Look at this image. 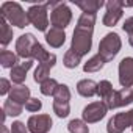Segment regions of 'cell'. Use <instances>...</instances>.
I'll use <instances>...</instances> for the list:
<instances>
[{
  "label": "cell",
  "instance_id": "cell-1",
  "mask_svg": "<svg viewBox=\"0 0 133 133\" xmlns=\"http://www.w3.org/2000/svg\"><path fill=\"white\" fill-rule=\"evenodd\" d=\"M94 24H96V14H89V13H83L77 22V27L74 30L71 50L75 52L78 56L86 55L92 47Z\"/></svg>",
  "mask_w": 133,
  "mask_h": 133
},
{
  "label": "cell",
  "instance_id": "cell-2",
  "mask_svg": "<svg viewBox=\"0 0 133 133\" xmlns=\"http://www.w3.org/2000/svg\"><path fill=\"white\" fill-rule=\"evenodd\" d=\"M16 52L17 56L24 59H38V63L47 59L50 55L31 33H25L19 36V39L16 41Z\"/></svg>",
  "mask_w": 133,
  "mask_h": 133
},
{
  "label": "cell",
  "instance_id": "cell-3",
  "mask_svg": "<svg viewBox=\"0 0 133 133\" xmlns=\"http://www.w3.org/2000/svg\"><path fill=\"white\" fill-rule=\"evenodd\" d=\"M0 16L5 17L8 21V24L16 25L19 28H24V27H27L30 24L27 13L22 10V6L17 2H5V3H2V6H0Z\"/></svg>",
  "mask_w": 133,
  "mask_h": 133
},
{
  "label": "cell",
  "instance_id": "cell-4",
  "mask_svg": "<svg viewBox=\"0 0 133 133\" xmlns=\"http://www.w3.org/2000/svg\"><path fill=\"white\" fill-rule=\"evenodd\" d=\"M50 6H52V13H50V24H52V27L64 30L72 21V11L69 10V6L64 2L50 3Z\"/></svg>",
  "mask_w": 133,
  "mask_h": 133
},
{
  "label": "cell",
  "instance_id": "cell-5",
  "mask_svg": "<svg viewBox=\"0 0 133 133\" xmlns=\"http://www.w3.org/2000/svg\"><path fill=\"white\" fill-rule=\"evenodd\" d=\"M121 45H122V42H121L119 35L108 33V35H105V38L99 44V55L105 59V63H108L119 53Z\"/></svg>",
  "mask_w": 133,
  "mask_h": 133
},
{
  "label": "cell",
  "instance_id": "cell-6",
  "mask_svg": "<svg viewBox=\"0 0 133 133\" xmlns=\"http://www.w3.org/2000/svg\"><path fill=\"white\" fill-rule=\"evenodd\" d=\"M69 100H71V91L68 85H59L58 89L53 94V111L56 113L58 117H66L69 116L71 107H69Z\"/></svg>",
  "mask_w": 133,
  "mask_h": 133
},
{
  "label": "cell",
  "instance_id": "cell-7",
  "mask_svg": "<svg viewBox=\"0 0 133 133\" xmlns=\"http://www.w3.org/2000/svg\"><path fill=\"white\" fill-rule=\"evenodd\" d=\"M49 6H50V2L42 3V5H33L27 11L28 22L35 28H38L39 31H45L47 27H49V16H47V8Z\"/></svg>",
  "mask_w": 133,
  "mask_h": 133
},
{
  "label": "cell",
  "instance_id": "cell-8",
  "mask_svg": "<svg viewBox=\"0 0 133 133\" xmlns=\"http://www.w3.org/2000/svg\"><path fill=\"white\" fill-rule=\"evenodd\" d=\"M128 127H133V110L114 114L107 124V131L108 133H122Z\"/></svg>",
  "mask_w": 133,
  "mask_h": 133
},
{
  "label": "cell",
  "instance_id": "cell-9",
  "mask_svg": "<svg viewBox=\"0 0 133 133\" xmlns=\"http://www.w3.org/2000/svg\"><path fill=\"white\" fill-rule=\"evenodd\" d=\"M131 102H133V88H122L119 91H114L111 97L103 103L107 105L108 110H116V108L130 105Z\"/></svg>",
  "mask_w": 133,
  "mask_h": 133
},
{
  "label": "cell",
  "instance_id": "cell-10",
  "mask_svg": "<svg viewBox=\"0 0 133 133\" xmlns=\"http://www.w3.org/2000/svg\"><path fill=\"white\" fill-rule=\"evenodd\" d=\"M107 111H108L107 105L100 100V102H92V103L86 105L83 108L82 116H83V121L86 124H94V122H99L100 119H103Z\"/></svg>",
  "mask_w": 133,
  "mask_h": 133
},
{
  "label": "cell",
  "instance_id": "cell-11",
  "mask_svg": "<svg viewBox=\"0 0 133 133\" xmlns=\"http://www.w3.org/2000/svg\"><path fill=\"white\" fill-rule=\"evenodd\" d=\"M107 5V13L103 16V25L107 27H113L116 25L121 17H122V8H124V2L121 0H110L105 3Z\"/></svg>",
  "mask_w": 133,
  "mask_h": 133
},
{
  "label": "cell",
  "instance_id": "cell-12",
  "mask_svg": "<svg viewBox=\"0 0 133 133\" xmlns=\"http://www.w3.org/2000/svg\"><path fill=\"white\" fill-rule=\"evenodd\" d=\"M28 131L31 133H47L52 128V117L49 114H36L31 116L27 122Z\"/></svg>",
  "mask_w": 133,
  "mask_h": 133
},
{
  "label": "cell",
  "instance_id": "cell-13",
  "mask_svg": "<svg viewBox=\"0 0 133 133\" xmlns=\"http://www.w3.org/2000/svg\"><path fill=\"white\" fill-rule=\"evenodd\" d=\"M119 83L122 88L133 86V58L127 56L119 63Z\"/></svg>",
  "mask_w": 133,
  "mask_h": 133
},
{
  "label": "cell",
  "instance_id": "cell-14",
  "mask_svg": "<svg viewBox=\"0 0 133 133\" xmlns=\"http://www.w3.org/2000/svg\"><path fill=\"white\" fill-rule=\"evenodd\" d=\"M55 63H56V56H55L53 53H50L47 59H44V61H41V63L38 64V68H36V71H35V82H36V83L41 85L42 82H45L47 78H50V77H49V75H50V69L55 66Z\"/></svg>",
  "mask_w": 133,
  "mask_h": 133
},
{
  "label": "cell",
  "instance_id": "cell-15",
  "mask_svg": "<svg viewBox=\"0 0 133 133\" xmlns=\"http://www.w3.org/2000/svg\"><path fill=\"white\" fill-rule=\"evenodd\" d=\"M33 66V59H25L24 63L14 66V68L11 69V82L16 83V85H22L25 82V77H27V72L28 69Z\"/></svg>",
  "mask_w": 133,
  "mask_h": 133
},
{
  "label": "cell",
  "instance_id": "cell-16",
  "mask_svg": "<svg viewBox=\"0 0 133 133\" xmlns=\"http://www.w3.org/2000/svg\"><path fill=\"white\" fill-rule=\"evenodd\" d=\"M45 41H47V44L50 45V47H53V49H58V47H61L63 44H64V41H66V33H64V30H59V28H50L47 33H45Z\"/></svg>",
  "mask_w": 133,
  "mask_h": 133
},
{
  "label": "cell",
  "instance_id": "cell-17",
  "mask_svg": "<svg viewBox=\"0 0 133 133\" xmlns=\"http://www.w3.org/2000/svg\"><path fill=\"white\" fill-rule=\"evenodd\" d=\"M10 100L19 103V105H25L28 100H30V88L28 86H24V85H19V86H14L10 92Z\"/></svg>",
  "mask_w": 133,
  "mask_h": 133
},
{
  "label": "cell",
  "instance_id": "cell-18",
  "mask_svg": "<svg viewBox=\"0 0 133 133\" xmlns=\"http://www.w3.org/2000/svg\"><path fill=\"white\" fill-rule=\"evenodd\" d=\"M77 91L83 97H92L97 94V83L94 80H88V78L80 80L77 83Z\"/></svg>",
  "mask_w": 133,
  "mask_h": 133
},
{
  "label": "cell",
  "instance_id": "cell-19",
  "mask_svg": "<svg viewBox=\"0 0 133 133\" xmlns=\"http://www.w3.org/2000/svg\"><path fill=\"white\" fill-rule=\"evenodd\" d=\"M11 39H13V30H11L8 21L0 16V44L5 47L11 42Z\"/></svg>",
  "mask_w": 133,
  "mask_h": 133
},
{
  "label": "cell",
  "instance_id": "cell-20",
  "mask_svg": "<svg viewBox=\"0 0 133 133\" xmlns=\"http://www.w3.org/2000/svg\"><path fill=\"white\" fill-rule=\"evenodd\" d=\"M75 5H77L83 13L96 14L105 3L102 2V0H85V2H75Z\"/></svg>",
  "mask_w": 133,
  "mask_h": 133
},
{
  "label": "cell",
  "instance_id": "cell-21",
  "mask_svg": "<svg viewBox=\"0 0 133 133\" xmlns=\"http://www.w3.org/2000/svg\"><path fill=\"white\" fill-rule=\"evenodd\" d=\"M105 66V59L97 53L96 56H92L91 59H88L86 63H85V66H83V71L85 72H97V71H100L102 68Z\"/></svg>",
  "mask_w": 133,
  "mask_h": 133
},
{
  "label": "cell",
  "instance_id": "cell-22",
  "mask_svg": "<svg viewBox=\"0 0 133 133\" xmlns=\"http://www.w3.org/2000/svg\"><path fill=\"white\" fill-rule=\"evenodd\" d=\"M113 92H114L113 85H111L108 80H102L100 83H97V96L102 99V102H107V100L111 97Z\"/></svg>",
  "mask_w": 133,
  "mask_h": 133
},
{
  "label": "cell",
  "instance_id": "cell-23",
  "mask_svg": "<svg viewBox=\"0 0 133 133\" xmlns=\"http://www.w3.org/2000/svg\"><path fill=\"white\" fill-rule=\"evenodd\" d=\"M0 63H2L3 68H14V66H17V55H14L13 52L10 50H2L0 52Z\"/></svg>",
  "mask_w": 133,
  "mask_h": 133
},
{
  "label": "cell",
  "instance_id": "cell-24",
  "mask_svg": "<svg viewBox=\"0 0 133 133\" xmlns=\"http://www.w3.org/2000/svg\"><path fill=\"white\" fill-rule=\"evenodd\" d=\"M80 61H82V56H78L75 52H72L71 49L66 52V55H64V58H63V63H64V66L68 69H74V68H77V66L80 64Z\"/></svg>",
  "mask_w": 133,
  "mask_h": 133
},
{
  "label": "cell",
  "instance_id": "cell-25",
  "mask_svg": "<svg viewBox=\"0 0 133 133\" xmlns=\"http://www.w3.org/2000/svg\"><path fill=\"white\" fill-rule=\"evenodd\" d=\"M22 110H24V105H19L10 99L5 100V103H3V113L6 116H19L22 113Z\"/></svg>",
  "mask_w": 133,
  "mask_h": 133
},
{
  "label": "cell",
  "instance_id": "cell-26",
  "mask_svg": "<svg viewBox=\"0 0 133 133\" xmlns=\"http://www.w3.org/2000/svg\"><path fill=\"white\" fill-rule=\"evenodd\" d=\"M68 130L71 133H89L88 124L85 121H82V119H72L68 124Z\"/></svg>",
  "mask_w": 133,
  "mask_h": 133
},
{
  "label": "cell",
  "instance_id": "cell-27",
  "mask_svg": "<svg viewBox=\"0 0 133 133\" xmlns=\"http://www.w3.org/2000/svg\"><path fill=\"white\" fill-rule=\"evenodd\" d=\"M58 86H59V83L55 80V78H47L45 82H42L41 83V92L44 94V96H53L55 94V91L58 89Z\"/></svg>",
  "mask_w": 133,
  "mask_h": 133
},
{
  "label": "cell",
  "instance_id": "cell-28",
  "mask_svg": "<svg viewBox=\"0 0 133 133\" xmlns=\"http://www.w3.org/2000/svg\"><path fill=\"white\" fill-rule=\"evenodd\" d=\"M42 108V102L39 99H35V97H30V100L25 103V110L27 111H31V113H36Z\"/></svg>",
  "mask_w": 133,
  "mask_h": 133
},
{
  "label": "cell",
  "instance_id": "cell-29",
  "mask_svg": "<svg viewBox=\"0 0 133 133\" xmlns=\"http://www.w3.org/2000/svg\"><path fill=\"white\" fill-rule=\"evenodd\" d=\"M122 28H124V31L128 35V42H130V45L133 47V17H128V19L124 22Z\"/></svg>",
  "mask_w": 133,
  "mask_h": 133
},
{
  "label": "cell",
  "instance_id": "cell-30",
  "mask_svg": "<svg viewBox=\"0 0 133 133\" xmlns=\"http://www.w3.org/2000/svg\"><path fill=\"white\" fill-rule=\"evenodd\" d=\"M11 133H28V127H27L24 122L16 121V122H13V125H11Z\"/></svg>",
  "mask_w": 133,
  "mask_h": 133
},
{
  "label": "cell",
  "instance_id": "cell-31",
  "mask_svg": "<svg viewBox=\"0 0 133 133\" xmlns=\"http://www.w3.org/2000/svg\"><path fill=\"white\" fill-rule=\"evenodd\" d=\"M11 85H10V82L6 80V78H2L0 80V94L2 96H5V94H8V92H11Z\"/></svg>",
  "mask_w": 133,
  "mask_h": 133
},
{
  "label": "cell",
  "instance_id": "cell-32",
  "mask_svg": "<svg viewBox=\"0 0 133 133\" xmlns=\"http://www.w3.org/2000/svg\"><path fill=\"white\" fill-rule=\"evenodd\" d=\"M2 133H8V128L5 125H2Z\"/></svg>",
  "mask_w": 133,
  "mask_h": 133
},
{
  "label": "cell",
  "instance_id": "cell-33",
  "mask_svg": "<svg viewBox=\"0 0 133 133\" xmlns=\"http://www.w3.org/2000/svg\"><path fill=\"white\" fill-rule=\"evenodd\" d=\"M131 128H133V127H131Z\"/></svg>",
  "mask_w": 133,
  "mask_h": 133
}]
</instances>
